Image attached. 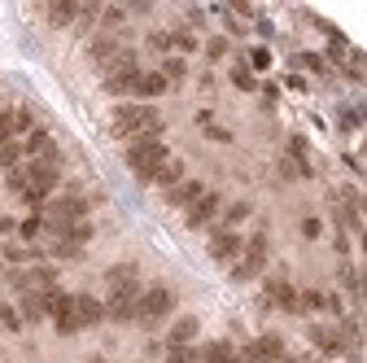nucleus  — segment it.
<instances>
[{
    "label": "nucleus",
    "instance_id": "6",
    "mask_svg": "<svg viewBox=\"0 0 367 363\" xmlns=\"http://www.w3.org/2000/svg\"><path fill=\"white\" fill-rule=\"evenodd\" d=\"M84 215H88V201L70 193V197H57V201H49V206H44V224L53 232H61V228H70V224H84Z\"/></svg>",
    "mask_w": 367,
    "mask_h": 363
},
{
    "label": "nucleus",
    "instance_id": "28",
    "mask_svg": "<svg viewBox=\"0 0 367 363\" xmlns=\"http://www.w3.org/2000/svg\"><path fill=\"white\" fill-rule=\"evenodd\" d=\"M13 132H27V136L35 132V114H31L27 106H22V110H13Z\"/></svg>",
    "mask_w": 367,
    "mask_h": 363
},
{
    "label": "nucleus",
    "instance_id": "22",
    "mask_svg": "<svg viewBox=\"0 0 367 363\" xmlns=\"http://www.w3.org/2000/svg\"><path fill=\"white\" fill-rule=\"evenodd\" d=\"M250 215H254V206H250V201H232V206L219 215V224L236 232V224H245V219H250Z\"/></svg>",
    "mask_w": 367,
    "mask_h": 363
},
{
    "label": "nucleus",
    "instance_id": "14",
    "mask_svg": "<svg viewBox=\"0 0 367 363\" xmlns=\"http://www.w3.org/2000/svg\"><path fill=\"white\" fill-rule=\"evenodd\" d=\"M201 333V319L197 315H179L175 324H171V337H167V346H193Z\"/></svg>",
    "mask_w": 367,
    "mask_h": 363
},
{
    "label": "nucleus",
    "instance_id": "2",
    "mask_svg": "<svg viewBox=\"0 0 367 363\" xmlns=\"http://www.w3.org/2000/svg\"><path fill=\"white\" fill-rule=\"evenodd\" d=\"M162 163H171V149H167V140H162V136H140V140L127 145V167L140 179H149V184H153V175H157Z\"/></svg>",
    "mask_w": 367,
    "mask_h": 363
},
{
    "label": "nucleus",
    "instance_id": "34",
    "mask_svg": "<svg viewBox=\"0 0 367 363\" xmlns=\"http://www.w3.org/2000/svg\"><path fill=\"white\" fill-rule=\"evenodd\" d=\"M13 140V110H0V145Z\"/></svg>",
    "mask_w": 367,
    "mask_h": 363
},
{
    "label": "nucleus",
    "instance_id": "9",
    "mask_svg": "<svg viewBox=\"0 0 367 363\" xmlns=\"http://www.w3.org/2000/svg\"><path fill=\"white\" fill-rule=\"evenodd\" d=\"M262 302H267V307L289 311V315H297V311H302V293L289 285V280H271V285H267V293H262Z\"/></svg>",
    "mask_w": 367,
    "mask_h": 363
},
{
    "label": "nucleus",
    "instance_id": "23",
    "mask_svg": "<svg viewBox=\"0 0 367 363\" xmlns=\"http://www.w3.org/2000/svg\"><path fill=\"white\" fill-rule=\"evenodd\" d=\"M162 75H167V84H184V79H188V62H184V57H167V62H162Z\"/></svg>",
    "mask_w": 367,
    "mask_h": 363
},
{
    "label": "nucleus",
    "instance_id": "36",
    "mask_svg": "<svg viewBox=\"0 0 367 363\" xmlns=\"http://www.w3.org/2000/svg\"><path fill=\"white\" fill-rule=\"evenodd\" d=\"M319 232H323V224H319L315 215H306V219H302V236H306V241H315Z\"/></svg>",
    "mask_w": 367,
    "mask_h": 363
},
{
    "label": "nucleus",
    "instance_id": "44",
    "mask_svg": "<svg viewBox=\"0 0 367 363\" xmlns=\"http://www.w3.org/2000/svg\"><path fill=\"white\" fill-rule=\"evenodd\" d=\"M363 254H367V236H363Z\"/></svg>",
    "mask_w": 367,
    "mask_h": 363
},
{
    "label": "nucleus",
    "instance_id": "17",
    "mask_svg": "<svg viewBox=\"0 0 367 363\" xmlns=\"http://www.w3.org/2000/svg\"><path fill=\"white\" fill-rule=\"evenodd\" d=\"M122 49H118V39L114 35H96V39H88V57H92V62H114V57H118Z\"/></svg>",
    "mask_w": 367,
    "mask_h": 363
},
{
    "label": "nucleus",
    "instance_id": "13",
    "mask_svg": "<svg viewBox=\"0 0 367 363\" xmlns=\"http://www.w3.org/2000/svg\"><path fill=\"white\" fill-rule=\"evenodd\" d=\"M136 280H140L136 263H114V267L105 272V285H110V293H127V289H140Z\"/></svg>",
    "mask_w": 367,
    "mask_h": 363
},
{
    "label": "nucleus",
    "instance_id": "18",
    "mask_svg": "<svg viewBox=\"0 0 367 363\" xmlns=\"http://www.w3.org/2000/svg\"><path fill=\"white\" fill-rule=\"evenodd\" d=\"M171 84H167V75L162 70H140V79H136V96H162Z\"/></svg>",
    "mask_w": 367,
    "mask_h": 363
},
{
    "label": "nucleus",
    "instance_id": "24",
    "mask_svg": "<svg viewBox=\"0 0 367 363\" xmlns=\"http://www.w3.org/2000/svg\"><path fill=\"white\" fill-rule=\"evenodd\" d=\"M22 324H27V319H22L18 307H0V329H5V333H22Z\"/></svg>",
    "mask_w": 367,
    "mask_h": 363
},
{
    "label": "nucleus",
    "instance_id": "35",
    "mask_svg": "<svg viewBox=\"0 0 367 363\" xmlns=\"http://www.w3.org/2000/svg\"><path fill=\"white\" fill-rule=\"evenodd\" d=\"M206 57H214V62H219V57H228V39H223V35L206 39Z\"/></svg>",
    "mask_w": 367,
    "mask_h": 363
},
{
    "label": "nucleus",
    "instance_id": "4",
    "mask_svg": "<svg viewBox=\"0 0 367 363\" xmlns=\"http://www.w3.org/2000/svg\"><path fill=\"white\" fill-rule=\"evenodd\" d=\"M262 267H267V232H254L250 241H245L240 258L232 263V280H254Z\"/></svg>",
    "mask_w": 367,
    "mask_h": 363
},
{
    "label": "nucleus",
    "instance_id": "40",
    "mask_svg": "<svg viewBox=\"0 0 367 363\" xmlns=\"http://www.w3.org/2000/svg\"><path fill=\"white\" fill-rule=\"evenodd\" d=\"M210 132V140H219V145H228V140H232V132H223V127H206Z\"/></svg>",
    "mask_w": 367,
    "mask_h": 363
},
{
    "label": "nucleus",
    "instance_id": "3",
    "mask_svg": "<svg viewBox=\"0 0 367 363\" xmlns=\"http://www.w3.org/2000/svg\"><path fill=\"white\" fill-rule=\"evenodd\" d=\"M171 311H175V293H171L167 285H153V289L140 293V302H136V324L153 329L157 319H167Z\"/></svg>",
    "mask_w": 367,
    "mask_h": 363
},
{
    "label": "nucleus",
    "instance_id": "42",
    "mask_svg": "<svg viewBox=\"0 0 367 363\" xmlns=\"http://www.w3.org/2000/svg\"><path fill=\"white\" fill-rule=\"evenodd\" d=\"M101 18H105V23H110V27H118V23H122V9H105V13H101Z\"/></svg>",
    "mask_w": 367,
    "mask_h": 363
},
{
    "label": "nucleus",
    "instance_id": "31",
    "mask_svg": "<svg viewBox=\"0 0 367 363\" xmlns=\"http://www.w3.org/2000/svg\"><path fill=\"white\" fill-rule=\"evenodd\" d=\"M18 232H22L27 241H31V236H39V232H44V215H31V219H22V224H18Z\"/></svg>",
    "mask_w": 367,
    "mask_h": 363
},
{
    "label": "nucleus",
    "instance_id": "11",
    "mask_svg": "<svg viewBox=\"0 0 367 363\" xmlns=\"http://www.w3.org/2000/svg\"><path fill=\"white\" fill-rule=\"evenodd\" d=\"M245 359H250V363H276V359H284V341L276 333H267V337H258L254 346L245 350Z\"/></svg>",
    "mask_w": 367,
    "mask_h": 363
},
{
    "label": "nucleus",
    "instance_id": "27",
    "mask_svg": "<svg viewBox=\"0 0 367 363\" xmlns=\"http://www.w3.org/2000/svg\"><path fill=\"white\" fill-rule=\"evenodd\" d=\"M171 49L193 53V49H197V35H193V31H171Z\"/></svg>",
    "mask_w": 367,
    "mask_h": 363
},
{
    "label": "nucleus",
    "instance_id": "30",
    "mask_svg": "<svg viewBox=\"0 0 367 363\" xmlns=\"http://www.w3.org/2000/svg\"><path fill=\"white\" fill-rule=\"evenodd\" d=\"M323 307H328V298H323L319 289H306L302 293V311H323Z\"/></svg>",
    "mask_w": 367,
    "mask_h": 363
},
{
    "label": "nucleus",
    "instance_id": "19",
    "mask_svg": "<svg viewBox=\"0 0 367 363\" xmlns=\"http://www.w3.org/2000/svg\"><path fill=\"white\" fill-rule=\"evenodd\" d=\"M184 179H188V175H184V163H179V158H171V163H162V167H157V175H153V184L171 193L175 184H184Z\"/></svg>",
    "mask_w": 367,
    "mask_h": 363
},
{
    "label": "nucleus",
    "instance_id": "12",
    "mask_svg": "<svg viewBox=\"0 0 367 363\" xmlns=\"http://www.w3.org/2000/svg\"><path fill=\"white\" fill-rule=\"evenodd\" d=\"M57 153V145H53V136L44 132V127H35L27 140H22V158L27 163H39V158H53Z\"/></svg>",
    "mask_w": 367,
    "mask_h": 363
},
{
    "label": "nucleus",
    "instance_id": "33",
    "mask_svg": "<svg viewBox=\"0 0 367 363\" xmlns=\"http://www.w3.org/2000/svg\"><path fill=\"white\" fill-rule=\"evenodd\" d=\"M27 258H39V250H22V246H5V263H27Z\"/></svg>",
    "mask_w": 367,
    "mask_h": 363
},
{
    "label": "nucleus",
    "instance_id": "41",
    "mask_svg": "<svg viewBox=\"0 0 367 363\" xmlns=\"http://www.w3.org/2000/svg\"><path fill=\"white\" fill-rule=\"evenodd\" d=\"M302 62H306V66H311V70H319V75H323V57H315V53H306V57H302Z\"/></svg>",
    "mask_w": 367,
    "mask_h": 363
},
{
    "label": "nucleus",
    "instance_id": "45",
    "mask_svg": "<svg viewBox=\"0 0 367 363\" xmlns=\"http://www.w3.org/2000/svg\"><path fill=\"white\" fill-rule=\"evenodd\" d=\"M276 363H293V359H276Z\"/></svg>",
    "mask_w": 367,
    "mask_h": 363
},
{
    "label": "nucleus",
    "instance_id": "5",
    "mask_svg": "<svg viewBox=\"0 0 367 363\" xmlns=\"http://www.w3.org/2000/svg\"><path fill=\"white\" fill-rule=\"evenodd\" d=\"M136 79H140V66H136V53L122 49L114 62L105 66V92L122 96V92H136Z\"/></svg>",
    "mask_w": 367,
    "mask_h": 363
},
{
    "label": "nucleus",
    "instance_id": "29",
    "mask_svg": "<svg viewBox=\"0 0 367 363\" xmlns=\"http://www.w3.org/2000/svg\"><path fill=\"white\" fill-rule=\"evenodd\" d=\"M167 363H197L193 346H167Z\"/></svg>",
    "mask_w": 367,
    "mask_h": 363
},
{
    "label": "nucleus",
    "instance_id": "16",
    "mask_svg": "<svg viewBox=\"0 0 367 363\" xmlns=\"http://www.w3.org/2000/svg\"><path fill=\"white\" fill-rule=\"evenodd\" d=\"M197 197H206V184H201V179H184V184H175V189L167 193L171 206H184V210H188Z\"/></svg>",
    "mask_w": 367,
    "mask_h": 363
},
{
    "label": "nucleus",
    "instance_id": "25",
    "mask_svg": "<svg viewBox=\"0 0 367 363\" xmlns=\"http://www.w3.org/2000/svg\"><path fill=\"white\" fill-rule=\"evenodd\" d=\"M232 346L228 341H214V346H206V355H201V363H232Z\"/></svg>",
    "mask_w": 367,
    "mask_h": 363
},
{
    "label": "nucleus",
    "instance_id": "8",
    "mask_svg": "<svg viewBox=\"0 0 367 363\" xmlns=\"http://www.w3.org/2000/svg\"><path fill=\"white\" fill-rule=\"evenodd\" d=\"M240 250H245V241H240V232H232V228H219V232L210 236V258H214V263H236Z\"/></svg>",
    "mask_w": 367,
    "mask_h": 363
},
{
    "label": "nucleus",
    "instance_id": "7",
    "mask_svg": "<svg viewBox=\"0 0 367 363\" xmlns=\"http://www.w3.org/2000/svg\"><path fill=\"white\" fill-rule=\"evenodd\" d=\"M219 215H223V197L219 193H206V197H197L193 206H188L184 224H188V228H206V224H214Z\"/></svg>",
    "mask_w": 367,
    "mask_h": 363
},
{
    "label": "nucleus",
    "instance_id": "20",
    "mask_svg": "<svg viewBox=\"0 0 367 363\" xmlns=\"http://www.w3.org/2000/svg\"><path fill=\"white\" fill-rule=\"evenodd\" d=\"M311 341L323 350V355H341L345 350V341H341V333H333V329H323V324H311Z\"/></svg>",
    "mask_w": 367,
    "mask_h": 363
},
{
    "label": "nucleus",
    "instance_id": "32",
    "mask_svg": "<svg viewBox=\"0 0 367 363\" xmlns=\"http://www.w3.org/2000/svg\"><path fill=\"white\" fill-rule=\"evenodd\" d=\"M232 84H236L240 92H254V88H258V84H254V75L245 70V66H232Z\"/></svg>",
    "mask_w": 367,
    "mask_h": 363
},
{
    "label": "nucleus",
    "instance_id": "1",
    "mask_svg": "<svg viewBox=\"0 0 367 363\" xmlns=\"http://www.w3.org/2000/svg\"><path fill=\"white\" fill-rule=\"evenodd\" d=\"M110 127L122 140H140V136H162V118H157L153 106H118Z\"/></svg>",
    "mask_w": 367,
    "mask_h": 363
},
{
    "label": "nucleus",
    "instance_id": "37",
    "mask_svg": "<svg viewBox=\"0 0 367 363\" xmlns=\"http://www.w3.org/2000/svg\"><path fill=\"white\" fill-rule=\"evenodd\" d=\"M149 44H153L157 53H167V49H171V35H167V31H153V35H149Z\"/></svg>",
    "mask_w": 367,
    "mask_h": 363
},
{
    "label": "nucleus",
    "instance_id": "10",
    "mask_svg": "<svg viewBox=\"0 0 367 363\" xmlns=\"http://www.w3.org/2000/svg\"><path fill=\"white\" fill-rule=\"evenodd\" d=\"M136 302H140V289L110 293V302H105V319H114V324H127V319H136Z\"/></svg>",
    "mask_w": 367,
    "mask_h": 363
},
{
    "label": "nucleus",
    "instance_id": "38",
    "mask_svg": "<svg viewBox=\"0 0 367 363\" xmlns=\"http://www.w3.org/2000/svg\"><path fill=\"white\" fill-rule=\"evenodd\" d=\"M250 62H254L258 70H267V66H271V53H267V49H254V53H250Z\"/></svg>",
    "mask_w": 367,
    "mask_h": 363
},
{
    "label": "nucleus",
    "instance_id": "43",
    "mask_svg": "<svg viewBox=\"0 0 367 363\" xmlns=\"http://www.w3.org/2000/svg\"><path fill=\"white\" fill-rule=\"evenodd\" d=\"M359 206H363V215H367V197H363V201H359Z\"/></svg>",
    "mask_w": 367,
    "mask_h": 363
},
{
    "label": "nucleus",
    "instance_id": "39",
    "mask_svg": "<svg viewBox=\"0 0 367 363\" xmlns=\"http://www.w3.org/2000/svg\"><path fill=\"white\" fill-rule=\"evenodd\" d=\"M363 123V110H341V127H359Z\"/></svg>",
    "mask_w": 367,
    "mask_h": 363
},
{
    "label": "nucleus",
    "instance_id": "21",
    "mask_svg": "<svg viewBox=\"0 0 367 363\" xmlns=\"http://www.w3.org/2000/svg\"><path fill=\"white\" fill-rule=\"evenodd\" d=\"M75 18H79L75 0H57V5H49V23H53V27H70Z\"/></svg>",
    "mask_w": 367,
    "mask_h": 363
},
{
    "label": "nucleus",
    "instance_id": "15",
    "mask_svg": "<svg viewBox=\"0 0 367 363\" xmlns=\"http://www.w3.org/2000/svg\"><path fill=\"white\" fill-rule=\"evenodd\" d=\"M75 311H79V324H101L105 319V302H96L92 293H75Z\"/></svg>",
    "mask_w": 367,
    "mask_h": 363
},
{
    "label": "nucleus",
    "instance_id": "26",
    "mask_svg": "<svg viewBox=\"0 0 367 363\" xmlns=\"http://www.w3.org/2000/svg\"><path fill=\"white\" fill-rule=\"evenodd\" d=\"M18 158H22V140H9V145H0V167H18Z\"/></svg>",
    "mask_w": 367,
    "mask_h": 363
}]
</instances>
